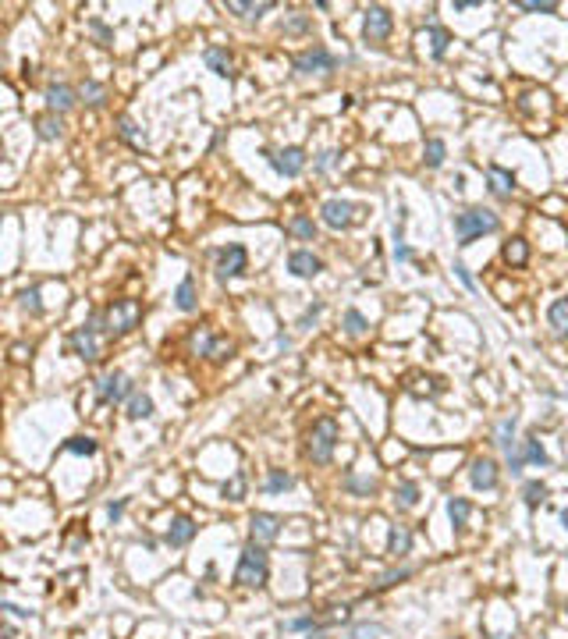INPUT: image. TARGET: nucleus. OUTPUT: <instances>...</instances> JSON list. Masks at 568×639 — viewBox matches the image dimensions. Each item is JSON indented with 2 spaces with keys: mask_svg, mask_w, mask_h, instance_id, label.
<instances>
[{
  "mask_svg": "<svg viewBox=\"0 0 568 639\" xmlns=\"http://www.w3.org/2000/svg\"><path fill=\"white\" fill-rule=\"evenodd\" d=\"M270 575V565H266V551L259 543H249L242 558H238V568H234V583L238 586H249V590H259Z\"/></svg>",
  "mask_w": 568,
  "mask_h": 639,
  "instance_id": "nucleus-1",
  "label": "nucleus"
},
{
  "mask_svg": "<svg viewBox=\"0 0 568 639\" xmlns=\"http://www.w3.org/2000/svg\"><path fill=\"white\" fill-rule=\"evenodd\" d=\"M497 228H501L497 213H490V210H480V206H472V210H462L458 217H455V238L462 241V246H469L472 238H480V235H490V231H497Z\"/></svg>",
  "mask_w": 568,
  "mask_h": 639,
  "instance_id": "nucleus-2",
  "label": "nucleus"
},
{
  "mask_svg": "<svg viewBox=\"0 0 568 639\" xmlns=\"http://www.w3.org/2000/svg\"><path fill=\"white\" fill-rule=\"evenodd\" d=\"M334 448H338V423L334 419H316L313 430H309V444H306V454L316 462V466H327L334 459Z\"/></svg>",
  "mask_w": 568,
  "mask_h": 639,
  "instance_id": "nucleus-3",
  "label": "nucleus"
},
{
  "mask_svg": "<svg viewBox=\"0 0 568 639\" xmlns=\"http://www.w3.org/2000/svg\"><path fill=\"white\" fill-rule=\"evenodd\" d=\"M107 327H103V313H93L82 327H75L71 330V352L78 355V359H85V362H93V359H100V334H103Z\"/></svg>",
  "mask_w": 568,
  "mask_h": 639,
  "instance_id": "nucleus-4",
  "label": "nucleus"
},
{
  "mask_svg": "<svg viewBox=\"0 0 568 639\" xmlns=\"http://www.w3.org/2000/svg\"><path fill=\"white\" fill-rule=\"evenodd\" d=\"M139 320H142V302L139 298H121L103 313V327H107V334H114V338L132 334L139 327Z\"/></svg>",
  "mask_w": 568,
  "mask_h": 639,
  "instance_id": "nucleus-5",
  "label": "nucleus"
},
{
  "mask_svg": "<svg viewBox=\"0 0 568 639\" xmlns=\"http://www.w3.org/2000/svg\"><path fill=\"white\" fill-rule=\"evenodd\" d=\"M291 68H295L298 75H331V71L338 68V57L327 50V46H313V50H306V53H295Z\"/></svg>",
  "mask_w": 568,
  "mask_h": 639,
  "instance_id": "nucleus-6",
  "label": "nucleus"
},
{
  "mask_svg": "<svg viewBox=\"0 0 568 639\" xmlns=\"http://www.w3.org/2000/svg\"><path fill=\"white\" fill-rule=\"evenodd\" d=\"M214 259H217V281H234V278H242L246 273V266H249V253H246V246H224V249H217L214 253Z\"/></svg>",
  "mask_w": 568,
  "mask_h": 639,
  "instance_id": "nucleus-7",
  "label": "nucleus"
},
{
  "mask_svg": "<svg viewBox=\"0 0 568 639\" xmlns=\"http://www.w3.org/2000/svg\"><path fill=\"white\" fill-rule=\"evenodd\" d=\"M132 384H128V377L125 373H117V370H110V373H103L100 380H96V402L100 405H110V402H121V398H132Z\"/></svg>",
  "mask_w": 568,
  "mask_h": 639,
  "instance_id": "nucleus-8",
  "label": "nucleus"
},
{
  "mask_svg": "<svg viewBox=\"0 0 568 639\" xmlns=\"http://www.w3.org/2000/svg\"><path fill=\"white\" fill-rule=\"evenodd\" d=\"M391 28H395L391 11L380 8V4L366 8V18H363V36H366V43H384L387 36H391Z\"/></svg>",
  "mask_w": 568,
  "mask_h": 639,
  "instance_id": "nucleus-9",
  "label": "nucleus"
},
{
  "mask_svg": "<svg viewBox=\"0 0 568 639\" xmlns=\"http://www.w3.org/2000/svg\"><path fill=\"white\" fill-rule=\"evenodd\" d=\"M526 462H533V466H547V462H551L547 451H544V444L536 441V437H526V441H519L515 451H508V469H512V472H519Z\"/></svg>",
  "mask_w": 568,
  "mask_h": 639,
  "instance_id": "nucleus-10",
  "label": "nucleus"
},
{
  "mask_svg": "<svg viewBox=\"0 0 568 639\" xmlns=\"http://www.w3.org/2000/svg\"><path fill=\"white\" fill-rule=\"evenodd\" d=\"M263 157L270 160V167L277 171V174H284V178H298L302 174V167H306V153L298 146H288V149H281V153H270V149H263Z\"/></svg>",
  "mask_w": 568,
  "mask_h": 639,
  "instance_id": "nucleus-11",
  "label": "nucleus"
},
{
  "mask_svg": "<svg viewBox=\"0 0 568 639\" xmlns=\"http://www.w3.org/2000/svg\"><path fill=\"white\" fill-rule=\"evenodd\" d=\"M320 217H323L327 228L345 231V228H352V221H355V206H352L348 199H327V203L320 206Z\"/></svg>",
  "mask_w": 568,
  "mask_h": 639,
  "instance_id": "nucleus-12",
  "label": "nucleus"
},
{
  "mask_svg": "<svg viewBox=\"0 0 568 639\" xmlns=\"http://www.w3.org/2000/svg\"><path fill=\"white\" fill-rule=\"evenodd\" d=\"M249 533H252V543H270L281 533V519L270 511H256L249 519Z\"/></svg>",
  "mask_w": 568,
  "mask_h": 639,
  "instance_id": "nucleus-13",
  "label": "nucleus"
},
{
  "mask_svg": "<svg viewBox=\"0 0 568 639\" xmlns=\"http://www.w3.org/2000/svg\"><path fill=\"white\" fill-rule=\"evenodd\" d=\"M192 348H196L199 355H206V359H227V355H231V345H227V341H217L206 327L192 334Z\"/></svg>",
  "mask_w": 568,
  "mask_h": 639,
  "instance_id": "nucleus-14",
  "label": "nucleus"
},
{
  "mask_svg": "<svg viewBox=\"0 0 568 639\" xmlns=\"http://www.w3.org/2000/svg\"><path fill=\"white\" fill-rule=\"evenodd\" d=\"M288 270L295 273V278H316V273L323 270V263H320V256H313L309 249H295V253L288 256Z\"/></svg>",
  "mask_w": 568,
  "mask_h": 639,
  "instance_id": "nucleus-15",
  "label": "nucleus"
},
{
  "mask_svg": "<svg viewBox=\"0 0 568 639\" xmlns=\"http://www.w3.org/2000/svg\"><path fill=\"white\" fill-rule=\"evenodd\" d=\"M469 479L476 491H494L497 486V462L494 459H476L472 469H469Z\"/></svg>",
  "mask_w": 568,
  "mask_h": 639,
  "instance_id": "nucleus-16",
  "label": "nucleus"
},
{
  "mask_svg": "<svg viewBox=\"0 0 568 639\" xmlns=\"http://www.w3.org/2000/svg\"><path fill=\"white\" fill-rule=\"evenodd\" d=\"M487 185H490V192L497 196V199H508L515 192V174L508 171V167H487Z\"/></svg>",
  "mask_w": 568,
  "mask_h": 639,
  "instance_id": "nucleus-17",
  "label": "nucleus"
},
{
  "mask_svg": "<svg viewBox=\"0 0 568 639\" xmlns=\"http://www.w3.org/2000/svg\"><path fill=\"white\" fill-rule=\"evenodd\" d=\"M46 107H50V114L71 110V107H75V89L64 85V82H53V85L46 89Z\"/></svg>",
  "mask_w": 568,
  "mask_h": 639,
  "instance_id": "nucleus-18",
  "label": "nucleus"
},
{
  "mask_svg": "<svg viewBox=\"0 0 568 639\" xmlns=\"http://www.w3.org/2000/svg\"><path fill=\"white\" fill-rule=\"evenodd\" d=\"M203 60H206V68H210L214 75H221V78H231V75H234L231 53H227L224 46H206V50H203Z\"/></svg>",
  "mask_w": 568,
  "mask_h": 639,
  "instance_id": "nucleus-19",
  "label": "nucleus"
},
{
  "mask_svg": "<svg viewBox=\"0 0 568 639\" xmlns=\"http://www.w3.org/2000/svg\"><path fill=\"white\" fill-rule=\"evenodd\" d=\"M192 536H196V522L189 519V515H178V519L171 522V529H167V543L171 547H185Z\"/></svg>",
  "mask_w": 568,
  "mask_h": 639,
  "instance_id": "nucleus-20",
  "label": "nucleus"
},
{
  "mask_svg": "<svg viewBox=\"0 0 568 639\" xmlns=\"http://www.w3.org/2000/svg\"><path fill=\"white\" fill-rule=\"evenodd\" d=\"M117 135H121L125 142H132L135 149H146V146H149L146 132H142V128L135 125V121H132V117H125V114H121V117H117Z\"/></svg>",
  "mask_w": 568,
  "mask_h": 639,
  "instance_id": "nucleus-21",
  "label": "nucleus"
},
{
  "mask_svg": "<svg viewBox=\"0 0 568 639\" xmlns=\"http://www.w3.org/2000/svg\"><path fill=\"white\" fill-rule=\"evenodd\" d=\"M547 320H551V327H554L558 334H565V338H568V295H565V298H554V302H551V309H547Z\"/></svg>",
  "mask_w": 568,
  "mask_h": 639,
  "instance_id": "nucleus-22",
  "label": "nucleus"
},
{
  "mask_svg": "<svg viewBox=\"0 0 568 639\" xmlns=\"http://www.w3.org/2000/svg\"><path fill=\"white\" fill-rule=\"evenodd\" d=\"M174 306L182 309V313H192L199 302H196V281L192 278H185L182 284H178V291H174Z\"/></svg>",
  "mask_w": 568,
  "mask_h": 639,
  "instance_id": "nucleus-23",
  "label": "nucleus"
},
{
  "mask_svg": "<svg viewBox=\"0 0 568 639\" xmlns=\"http://www.w3.org/2000/svg\"><path fill=\"white\" fill-rule=\"evenodd\" d=\"M149 416H153V398L142 394V391H135L128 398V419H149Z\"/></svg>",
  "mask_w": 568,
  "mask_h": 639,
  "instance_id": "nucleus-24",
  "label": "nucleus"
},
{
  "mask_svg": "<svg viewBox=\"0 0 568 639\" xmlns=\"http://www.w3.org/2000/svg\"><path fill=\"white\" fill-rule=\"evenodd\" d=\"M408 547H412V533L405 526H395L391 536H387V551L398 558V554H408Z\"/></svg>",
  "mask_w": 568,
  "mask_h": 639,
  "instance_id": "nucleus-25",
  "label": "nucleus"
},
{
  "mask_svg": "<svg viewBox=\"0 0 568 639\" xmlns=\"http://www.w3.org/2000/svg\"><path fill=\"white\" fill-rule=\"evenodd\" d=\"M447 515H451V526L462 529L469 522V515H472V504L465 497H451V501H447Z\"/></svg>",
  "mask_w": 568,
  "mask_h": 639,
  "instance_id": "nucleus-26",
  "label": "nucleus"
},
{
  "mask_svg": "<svg viewBox=\"0 0 568 639\" xmlns=\"http://www.w3.org/2000/svg\"><path fill=\"white\" fill-rule=\"evenodd\" d=\"M504 259L512 263V266H522V263L529 259V246H526V238H512V241H504Z\"/></svg>",
  "mask_w": 568,
  "mask_h": 639,
  "instance_id": "nucleus-27",
  "label": "nucleus"
},
{
  "mask_svg": "<svg viewBox=\"0 0 568 639\" xmlns=\"http://www.w3.org/2000/svg\"><path fill=\"white\" fill-rule=\"evenodd\" d=\"M270 8H274L270 0H263V4H242V0H227V11L242 15V18H259V15H266Z\"/></svg>",
  "mask_w": 568,
  "mask_h": 639,
  "instance_id": "nucleus-28",
  "label": "nucleus"
},
{
  "mask_svg": "<svg viewBox=\"0 0 568 639\" xmlns=\"http://www.w3.org/2000/svg\"><path fill=\"white\" fill-rule=\"evenodd\" d=\"M291 472H284V469H270V476H266V494H284V491H291Z\"/></svg>",
  "mask_w": 568,
  "mask_h": 639,
  "instance_id": "nucleus-29",
  "label": "nucleus"
},
{
  "mask_svg": "<svg viewBox=\"0 0 568 639\" xmlns=\"http://www.w3.org/2000/svg\"><path fill=\"white\" fill-rule=\"evenodd\" d=\"M512 437H515V419H501L494 426V444L504 448V451H512Z\"/></svg>",
  "mask_w": 568,
  "mask_h": 639,
  "instance_id": "nucleus-30",
  "label": "nucleus"
},
{
  "mask_svg": "<svg viewBox=\"0 0 568 639\" xmlns=\"http://www.w3.org/2000/svg\"><path fill=\"white\" fill-rule=\"evenodd\" d=\"M288 231H291L295 238H302V241H313V238H316V224H313L309 217H291Z\"/></svg>",
  "mask_w": 568,
  "mask_h": 639,
  "instance_id": "nucleus-31",
  "label": "nucleus"
},
{
  "mask_svg": "<svg viewBox=\"0 0 568 639\" xmlns=\"http://www.w3.org/2000/svg\"><path fill=\"white\" fill-rule=\"evenodd\" d=\"M61 135H64L61 117H57V114H46V117L40 121V139H61Z\"/></svg>",
  "mask_w": 568,
  "mask_h": 639,
  "instance_id": "nucleus-32",
  "label": "nucleus"
},
{
  "mask_svg": "<svg viewBox=\"0 0 568 639\" xmlns=\"http://www.w3.org/2000/svg\"><path fill=\"white\" fill-rule=\"evenodd\" d=\"M64 451L68 454H96V441L93 437H71V441H64Z\"/></svg>",
  "mask_w": 568,
  "mask_h": 639,
  "instance_id": "nucleus-33",
  "label": "nucleus"
},
{
  "mask_svg": "<svg viewBox=\"0 0 568 639\" xmlns=\"http://www.w3.org/2000/svg\"><path fill=\"white\" fill-rule=\"evenodd\" d=\"M444 153H447V146L440 139H427V167H440Z\"/></svg>",
  "mask_w": 568,
  "mask_h": 639,
  "instance_id": "nucleus-34",
  "label": "nucleus"
},
{
  "mask_svg": "<svg viewBox=\"0 0 568 639\" xmlns=\"http://www.w3.org/2000/svg\"><path fill=\"white\" fill-rule=\"evenodd\" d=\"M224 497H227V501H242V497H246V476H242V472H234L231 483H224Z\"/></svg>",
  "mask_w": 568,
  "mask_h": 639,
  "instance_id": "nucleus-35",
  "label": "nucleus"
},
{
  "mask_svg": "<svg viewBox=\"0 0 568 639\" xmlns=\"http://www.w3.org/2000/svg\"><path fill=\"white\" fill-rule=\"evenodd\" d=\"M398 504L402 508H415V504H420V486H415V483H402L398 486Z\"/></svg>",
  "mask_w": 568,
  "mask_h": 639,
  "instance_id": "nucleus-36",
  "label": "nucleus"
},
{
  "mask_svg": "<svg viewBox=\"0 0 568 639\" xmlns=\"http://www.w3.org/2000/svg\"><path fill=\"white\" fill-rule=\"evenodd\" d=\"M427 40H430V50H433V57H444V50H447V33L444 28H427Z\"/></svg>",
  "mask_w": 568,
  "mask_h": 639,
  "instance_id": "nucleus-37",
  "label": "nucleus"
},
{
  "mask_svg": "<svg viewBox=\"0 0 568 639\" xmlns=\"http://www.w3.org/2000/svg\"><path fill=\"white\" fill-rule=\"evenodd\" d=\"M82 96H85V103H93V107H100V103L107 100V89H103L100 82H85V85H82Z\"/></svg>",
  "mask_w": 568,
  "mask_h": 639,
  "instance_id": "nucleus-38",
  "label": "nucleus"
},
{
  "mask_svg": "<svg viewBox=\"0 0 568 639\" xmlns=\"http://www.w3.org/2000/svg\"><path fill=\"white\" fill-rule=\"evenodd\" d=\"M366 327H370V323H366V316L359 313V309H348V313H345V330H348V334H366Z\"/></svg>",
  "mask_w": 568,
  "mask_h": 639,
  "instance_id": "nucleus-39",
  "label": "nucleus"
},
{
  "mask_svg": "<svg viewBox=\"0 0 568 639\" xmlns=\"http://www.w3.org/2000/svg\"><path fill=\"white\" fill-rule=\"evenodd\" d=\"M522 494H526V504H540V501L547 497V486H544L540 479H533V483H526Z\"/></svg>",
  "mask_w": 568,
  "mask_h": 639,
  "instance_id": "nucleus-40",
  "label": "nucleus"
},
{
  "mask_svg": "<svg viewBox=\"0 0 568 639\" xmlns=\"http://www.w3.org/2000/svg\"><path fill=\"white\" fill-rule=\"evenodd\" d=\"M21 306L28 313H43V302H40V288H25L21 291Z\"/></svg>",
  "mask_w": 568,
  "mask_h": 639,
  "instance_id": "nucleus-41",
  "label": "nucleus"
},
{
  "mask_svg": "<svg viewBox=\"0 0 568 639\" xmlns=\"http://www.w3.org/2000/svg\"><path fill=\"white\" fill-rule=\"evenodd\" d=\"M412 575V568H398V572H387L384 579L377 583V590H387V586H395V583H402V579H408Z\"/></svg>",
  "mask_w": 568,
  "mask_h": 639,
  "instance_id": "nucleus-42",
  "label": "nucleus"
},
{
  "mask_svg": "<svg viewBox=\"0 0 568 639\" xmlns=\"http://www.w3.org/2000/svg\"><path fill=\"white\" fill-rule=\"evenodd\" d=\"M519 8L522 11H540V15H554L558 11V4H547V0H544V4H540V0H522Z\"/></svg>",
  "mask_w": 568,
  "mask_h": 639,
  "instance_id": "nucleus-43",
  "label": "nucleus"
},
{
  "mask_svg": "<svg viewBox=\"0 0 568 639\" xmlns=\"http://www.w3.org/2000/svg\"><path fill=\"white\" fill-rule=\"evenodd\" d=\"M320 313H323V302H313V306L306 309V316H302V320H298V327H309V323H313V320H316Z\"/></svg>",
  "mask_w": 568,
  "mask_h": 639,
  "instance_id": "nucleus-44",
  "label": "nucleus"
},
{
  "mask_svg": "<svg viewBox=\"0 0 568 639\" xmlns=\"http://www.w3.org/2000/svg\"><path fill=\"white\" fill-rule=\"evenodd\" d=\"M348 486H352V491H363V494H370L377 483H373V479H355V476H348Z\"/></svg>",
  "mask_w": 568,
  "mask_h": 639,
  "instance_id": "nucleus-45",
  "label": "nucleus"
},
{
  "mask_svg": "<svg viewBox=\"0 0 568 639\" xmlns=\"http://www.w3.org/2000/svg\"><path fill=\"white\" fill-rule=\"evenodd\" d=\"M395 259H398V263H408V259H412V253H408V246H402V238L395 241Z\"/></svg>",
  "mask_w": 568,
  "mask_h": 639,
  "instance_id": "nucleus-46",
  "label": "nucleus"
},
{
  "mask_svg": "<svg viewBox=\"0 0 568 639\" xmlns=\"http://www.w3.org/2000/svg\"><path fill=\"white\" fill-rule=\"evenodd\" d=\"M93 33H96V36L103 40V46H110V28H107L103 22H93Z\"/></svg>",
  "mask_w": 568,
  "mask_h": 639,
  "instance_id": "nucleus-47",
  "label": "nucleus"
},
{
  "mask_svg": "<svg viewBox=\"0 0 568 639\" xmlns=\"http://www.w3.org/2000/svg\"><path fill=\"white\" fill-rule=\"evenodd\" d=\"M377 632H380L377 625H359V629H355V639H373Z\"/></svg>",
  "mask_w": 568,
  "mask_h": 639,
  "instance_id": "nucleus-48",
  "label": "nucleus"
},
{
  "mask_svg": "<svg viewBox=\"0 0 568 639\" xmlns=\"http://www.w3.org/2000/svg\"><path fill=\"white\" fill-rule=\"evenodd\" d=\"M334 160H338V153H334V149H331V153H323V157H320V164H316V171H327V167H331Z\"/></svg>",
  "mask_w": 568,
  "mask_h": 639,
  "instance_id": "nucleus-49",
  "label": "nucleus"
},
{
  "mask_svg": "<svg viewBox=\"0 0 568 639\" xmlns=\"http://www.w3.org/2000/svg\"><path fill=\"white\" fill-rule=\"evenodd\" d=\"M306 28V18H291L288 25H284V33H302Z\"/></svg>",
  "mask_w": 568,
  "mask_h": 639,
  "instance_id": "nucleus-50",
  "label": "nucleus"
},
{
  "mask_svg": "<svg viewBox=\"0 0 568 639\" xmlns=\"http://www.w3.org/2000/svg\"><path fill=\"white\" fill-rule=\"evenodd\" d=\"M455 273H458V278H462V284H465V288H472V278H469V270H465V263H455Z\"/></svg>",
  "mask_w": 568,
  "mask_h": 639,
  "instance_id": "nucleus-51",
  "label": "nucleus"
},
{
  "mask_svg": "<svg viewBox=\"0 0 568 639\" xmlns=\"http://www.w3.org/2000/svg\"><path fill=\"white\" fill-rule=\"evenodd\" d=\"M107 511H110V519H121V511H125V501H117V504H110Z\"/></svg>",
  "mask_w": 568,
  "mask_h": 639,
  "instance_id": "nucleus-52",
  "label": "nucleus"
},
{
  "mask_svg": "<svg viewBox=\"0 0 568 639\" xmlns=\"http://www.w3.org/2000/svg\"><path fill=\"white\" fill-rule=\"evenodd\" d=\"M4 611H8V615H18V618L28 615V611H21V607H15V604H4Z\"/></svg>",
  "mask_w": 568,
  "mask_h": 639,
  "instance_id": "nucleus-53",
  "label": "nucleus"
},
{
  "mask_svg": "<svg viewBox=\"0 0 568 639\" xmlns=\"http://www.w3.org/2000/svg\"><path fill=\"white\" fill-rule=\"evenodd\" d=\"M4 639H15V625H4Z\"/></svg>",
  "mask_w": 568,
  "mask_h": 639,
  "instance_id": "nucleus-54",
  "label": "nucleus"
},
{
  "mask_svg": "<svg viewBox=\"0 0 568 639\" xmlns=\"http://www.w3.org/2000/svg\"><path fill=\"white\" fill-rule=\"evenodd\" d=\"M561 526H565V533H568V508L561 511Z\"/></svg>",
  "mask_w": 568,
  "mask_h": 639,
  "instance_id": "nucleus-55",
  "label": "nucleus"
}]
</instances>
